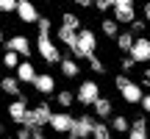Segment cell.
<instances>
[{"mask_svg":"<svg viewBox=\"0 0 150 139\" xmlns=\"http://www.w3.org/2000/svg\"><path fill=\"white\" fill-rule=\"evenodd\" d=\"M114 86H117L120 97H122L125 103H131V106H139L142 103V84H136L134 78H128V72H120L117 78H114Z\"/></svg>","mask_w":150,"mask_h":139,"instance_id":"cell-1","label":"cell"},{"mask_svg":"<svg viewBox=\"0 0 150 139\" xmlns=\"http://www.w3.org/2000/svg\"><path fill=\"white\" fill-rule=\"evenodd\" d=\"M50 117H53V109H50V103H36V106H31L28 109V114H25V123L22 125H28L31 131H36V128H47L50 125Z\"/></svg>","mask_w":150,"mask_h":139,"instance_id":"cell-2","label":"cell"},{"mask_svg":"<svg viewBox=\"0 0 150 139\" xmlns=\"http://www.w3.org/2000/svg\"><path fill=\"white\" fill-rule=\"evenodd\" d=\"M95 50H97V33L89 31V28H81L78 31V42H75V48H72V56L89 61L92 56H95Z\"/></svg>","mask_w":150,"mask_h":139,"instance_id":"cell-3","label":"cell"},{"mask_svg":"<svg viewBox=\"0 0 150 139\" xmlns=\"http://www.w3.org/2000/svg\"><path fill=\"white\" fill-rule=\"evenodd\" d=\"M36 50H39V56H42L45 64H59L61 61V50H59V45L53 42L50 33H39L36 36Z\"/></svg>","mask_w":150,"mask_h":139,"instance_id":"cell-4","label":"cell"},{"mask_svg":"<svg viewBox=\"0 0 150 139\" xmlns=\"http://www.w3.org/2000/svg\"><path fill=\"white\" fill-rule=\"evenodd\" d=\"M111 17L120 25H131V22L136 20V0H114Z\"/></svg>","mask_w":150,"mask_h":139,"instance_id":"cell-5","label":"cell"},{"mask_svg":"<svg viewBox=\"0 0 150 139\" xmlns=\"http://www.w3.org/2000/svg\"><path fill=\"white\" fill-rule=\"evenodd\" d=\"M100 97V84L97 81H81L78 89H75V103H81V106H89Z\"/></svg>","mask_w":150,"mask_h":139,"instance_id":"cell-6","label":"cell"},{"mask_svg":"<svg viewBox=\"0 0 150 139\" xmlns=\"http://www.w3.org/2000/svg\"><path fill=\"white\" fill-rule=\"evenodd\" d=\"M95 123H97L95 114H81V117H75V120H72V131H70V136H75V139H92Z\"/></svg>","mask_w":150,"mask_h":139,"instance_id":"cell-7","label":"cell"},{"mask_svg":"<svg viewBox=\"0 0 150 139\" xmlns=\"http://www.w3.org/2000/svg\"><path fill=\"white\" fill-rule=\"evenodd\" d=\"M131 59L136 61V64H150V36H136L134 39V48H131Z\"/></svg>","mask_w":150,"mask_h":139,"instance_id":"cell-8","label":"cell"},{"mask_svg":"<svg viewBox=\"0 0 150 139\" xmlns=\"http://www.w3.org/2000/svg\"><path fill=\"white\" fill-rule=\"evenodd\" d=\"M17 17H20V22H25V25H36L39 22V9H36V3H31V0H17V11H14Z\"/></svg>","mask_w":150,"mask_h":139,"instance_id":"cell-9","label":"cell"},{"mask_svg":"<svg viewBox=\"0 0 150 139\" xmlns=\"http://www.w3.org/2000/svg\"><path fill=\"white\" fill-rule=\"evenodd\" d=\"M28 109H31V106H28V97L20 95V97H14V100L8 103V109H6V111H8V120H11L14 125H22V123H25Z\"/></svg>","mask_w":150,"mask_h":139,"instance_id":"cell-10","label":"cell"},{"mask_svg":"<svg viewBox=\"0 0 150 139\" xmlns=\"http://www.w3.org/2000/svg\"><path fill=\"white\" fill-rule=\"evenodd\" d=\"M72 114L70 111H53V117H50V125H47V128L50 131H53V134H70V131H72Z\"/></svg>","mask_w":150,"mask_h":139,"instance_id":"cell-11","label":"cell"},{"mask_svg":"<svg viewBox=\"0 0 150 139\" xmlns=\"http://www.w3.org/2000/svg\"><path fill=\"white\" fill-rule=\"evenodd\" d=\"M6 50H14V53H20L22 59H31V39L22 36V33H14V36H8L3 42Z\"/></svg>","mask_w":150,"mask_h":139,"instance_id":"cell-12","label":"cell"},{"mask_svg":"<svg viewBox=\"0 0 150 139\" xmlns=\"http://www.w3.org/2000/svg\"><path fill=\"white\" fill-rule=\"evenodd\" d=\"M14 75H17V81H20V84H31L33 86V81H36V67L31 64V61L28 59H22L20 64H17V70H14Z\"/></svg>","mask_w":150,"mask_h":139,"instance_id":"cell-13","label":"cell"},{"mask_svg":"<svg viewBox=\"0 0 150 139\" xmlns=\"http://www.w3.org/2000/svg\"><path fill=\"white\" fill-rule=\"evenodd\" d=\"M33 89H36L39 95H53L56 92V78L50 72H39L36 81H33Z\"/></svg>","mask_w":150,"mask_h":139,"instance_id":"cell-14","label":"cell"},{"mask_svg":"<svg viewBox=\"0 0 150 139\" xmlns=\"http://www.w3.org/2000/svg\"><path fill=\"white\" fill-rule=\"evenodd\" d=\"M92 114H95L97 120H108V117L114 114V103L108 100V97H103V95H100L95 103H92Z\"/></svg>","mask_w":150,"mask_h":139,"instance_id":"cell-15","label":"cell"},{"mask_svg":"<svg viewBox=\"0 0 150 139\" xmlns=\"http://www.w3.org/2000/svg\"><path fill=\"white\" fill-rule=\"evenodd\" d=\"M56 39H59V42L72 53L75 42H78V31H75V28H67V25H59V31H56Z\"/></svg>","mask_w":150,"mask_h":139,"instance_id":"cell-16","label":"cell"},{"mask_svg":"<svg viewBox=\"0 0 150 139\" xmlns=\"http://www.w3.org/2000/svg\"><path fill=\"white\" fill-rule=\"evenodd\" d=\"M59 67H61V75H64V78H78L81 75V64H78L75 56H61Z\"/></svg>","mask_w":150,"mask_h":139,"instance_id":"cell-17","label":"cell"},{"mask_svg":"<svg viewBox=\"0 0 150 139\" xmlns=\"http://www.w3.org/2000/svg\"><path fill=\"white\" fill-rule=\"evenodd\" d=\"M128 139H150V128H147V120L145 117H136L128 128Z\"/></svg>","mask_w":150,"mask_h":139,"instance_id":"cell-18","label":"cell"},{"mask_svg":"<svg viewBox=\"0 0 150 139\" xmlns=\"http://www.w3.org/2000/svg\"><path fill=\"white\" fill-rule=\"evenodd\" d=\"M20 81H17V75H6V78H0V89H3V95H8V97H20L22 95V89H20Z\"/></svg>","mask_w":150,"mask_h":139,"instance_id":"cell-19","label":"cell"},{"mask_svg":"<svg viewBox=\"0 0 150 139\" xmlns=\"http://www.w3.org/2000/svg\"><path fill=\"white\" fill-rule=\"evenodd\" d=\"M134 39H136V33L131 31V28H128V31H120L117 36H114V42H117V50L128 56V53H131V48H134Z\"/></svg>","mask_w":150,"mask_h":139,"instance_id":"cell-20","label":"cell"},{"mask_svg":"<svg viewBox=\"0 0 150 139\" xmlns=\"http://www.w3.org/2000/svg\"><path fill=\"white\" fill-rule=\"evenodd\" d=\"M108 128H111L114 134H128L131 120L125 117V114H111V117H108Z\"/></svg>","mask_w":150,"mask_h":139,"instance_id":"cell-21","label":"cell"},{"mask_svg":"<svg viewBox=\"0 0 150 139\" xmlns=\"http://www.w3.org/2000/svg\"><path fill=\"white\" fill-rule=\"evenodd\" d=\"M100 33L108 36V39H114L120 33V22L114 20V17H103V20H100Z\"/></svg>","mask_w":150,"mask_h":139,"instance_id":"cell-22","label":"cell"},{"mask_svg":"<svg viewBox=\"0 0 150 139\" xmlns=\"http://www.w3.org/2000/svg\"><path fill=\"white\" fill-rule=\"evenodd\" d=\"M92 139H114V131L108 128L103 120H97V123H95V131H92Z\"/></svg>","mask_w":150,"mask_h":139,"instance_id":"cell-23","label":"cell"},{"mask_svg":"<svg viewBox=\"0 0 150 139\" xmlns=\"http://www.w3.org/2000/svg\"><path fill=\"white\" fill-rule=\"evenodd\" d=\"M56 103H59L61 109H70L72 103H75V92H72V89H61V92H56Z\"/></svg>","mask_w":150,"mask_h":139,"instance_id":"cell-24","label":"cell"},{"mask_svg":"<svg viewBox=\"0 0 150 139\" xmlns=\"http://www.w3.org/2000/svg\"><path fill=\"white\" fill-rule=\"evenodd\" d=\"M0 61H3V67H6V70H17V64L22 61V56H20V53H14V50H3V59H0Z\"/></svg>","mask_w":150,"mask_h":139,"instance_id":"cell-25","label":"cell"},{"mask_svg":"<svg viewBox=\"0 0 150 139\" xmlns=\"http://www.w3.org/2000/svg\"><path fill=\"white\" fill-rule=\"evenodd\" d=\"M61 25L81 31V17H78V14H72V11H64V14H61Z\"/></svg>","mask_w":150,"mask_h":139,"instance_id":"cell-26","label":"cell"},{"mask_svg":"<svg viewBox=\"0 0 150 139\" xmlns=\"http://www.w3.org/2000/svg\"><path fill=\"white\" fill-rule=\"evenodd\" d=\"M89 70H92V72H97V75H103V72H106V64H103L97 56H92V59H89Z\"/></svg>","mask_w":150,"mask_h":139,"instance_id":"cell-27","label":"cell"},{"mask_svg":"<svg viewBox=\"0 0 150 139\" xmlns=\"http://www.w3.org/2000/svg\"><path fill=\"white\" fill-rule=\"evenodd\" d=\"M145 28H147V20H139V17H136V20L131 22V31H134L136 36H142V33H145Z\"/></svg>","mask_w":150,"mask_h":139,"instance_id":"cell-28","label":"cell"},{"mask_svg":"<svg viewBox=\"0 0 150 139\" xmlns=\"http://www.w3.org/2000/svg\"><path fill=\"white\" fill-rule=\"evenodd\" d=\"M17 11V0H0V14H11Z\"/></svg>","mask_w":150,"mask_h":139,"instance_id":"cell-29","label":"cell"},{"mask_svg":"<svg viewBox=\"0 0 150 139\" xmlns=\"http://www.w3.org/2000/svg\"><path fill=\"white\" fill-rule=\"evenodd\" d=\"M36 28H39V33H50V31H53V22H50L47 17H39Z\"/></svg>","mask_w":150,"mask_h":139,"instance_id":"cell-30","label":"cell"},{"mask_svg":"<svg viewBox=\"0 0 150 139\" xmlns=\"http://www.w3.org/2000/svg\"><path fill=\"white\" fill-rule=\"evenodd\" d=\"M33 134H31V128H28V125H20V128L14 131V139H31Z\"/></svg>","mask_w":150,"mask_h":139,"instance_id":"cell-31","label":"cell"},{"mask_svg":"<svg viewBox=\"0 0 150 139\" xmlns=\"http://www.w3.org/2000/svg\"><path fill=\"white\" fill-rule=\"evenodd\" d=\"M95 6H97V11H111V6H114V0H95Z\"/></svg>","mask_w":150,"mask_h":139,"instance_id":"cell-32","label":"cell"},{"mask_svg":"<svg viewBox=\"0 0 150 139\" xmlns=\"http://www.w3.org/2000/svg\"><path fill=\"white\" fill-rule=\"evenodd\" d=\"M120 67H122V72H131V70H134V67H136V61H134V59H131V56H125V59H122V61H120Z\"/></svg>","mask_w":150,"mask_h":139,"instance_id":"cell-33","label":"cell"},{"mask_svg":"<svg viewBox=\"0 0 150 139\" xmlns=\"http://www.w3.org/2000/svg\"><path fill=\"white\" fill-rule=\"evenodd\" d=\"M139 106H142V111H145V114H150V92H147V95H142V103H139Z\"/></svg>","mask_w":150,"mask_h":139,"instance_id":"cell-34","label":"cell"},{"mask_svg":"<svg viewBox=\"0 0 150 139\" xmlns=\"http://www.w3.org/2000/svg\"><path fill=\"white\" fill-rule=\"evenodd\" d=\"M142 17H145V20H147V25H150V0L142 6Z\"/></svg>","mask_w":150,"mask_h":139,"instance_id":"cell-35","label":"cell"},{"mask_svg":"<svg viewBox=\"0 0 150 139\" xmlns=\"http://www.w3.org/2000/svg\"><path fill=\"white\" fill-rule=\"evenodd\" d=\"M75 6H81V9H89V6H95V0H72Z\"/></svg>","mask_w":150,"mask_h":139,"instance_id":"cell-36","label":"cell"},{"mask_svg":"<svg viewBox=\"0 0 150 139\" xmlns=\"http://www.w3.org/2000/svg\"><path fill=\"white\" fill-rule=\"evenodd\" d=\"M142 84L150 86V67H145V72H142Z\"/></svg>","mask_w":150,"mask_h":139,"instance_id":"cell-37","label":"cell"},{"mask_svg":"<svg viewBox=\"0 0 150 139\" xmlns=\"http://www.w3.org/2000/svg\"><path fill=\"white\" fill-rule=\"evenodd\" d=\"M31 134H33L31 139H45V134H42V128H36V131H31Z\"/></svg>","mask_w":150,"mask_h":139,"instance_id":"cell-38","label":"cell"},{"mask_svg":"<svg viewBox=\"0 0 150 139\" xmlns=\"http://www.w3.org/2000/svg\"><path fill=\"white\" fill-rule=\"evenodd\" d=\"M0 42H6V36H3V31H0Z\"/></svg>","mask_w":150,"mask_h":139,"instance_id":"cell-39","label":"cell"},{"mask_svg":"<svg viewBox=\"0 0 150 139\" xmlns=\"http://www.w3.org/2000/svg\"><path fill=\"white\" fill-rule=\"evenodd\" d=\"M3 131H6V128H3V123H0V134H3Z\"/></svg>","mask_w":150,"mask_h":139,"instance_id":"cell-40","label":"cell"},{"mask_svg":"<svg viewBox=\"0 0 150 139\" xmlns=\"http://www.w3.org/2000/svg\"><path fill=\"white\" fill-rule=\"evenodd\" d=\"M67 139H75V136H70V134H67Z\"/></svg>","mask_w":150,"mask_h":139,"instance_id":"cell-41","label":"cell"}]
</instances>
